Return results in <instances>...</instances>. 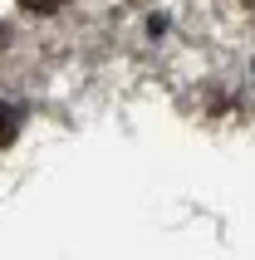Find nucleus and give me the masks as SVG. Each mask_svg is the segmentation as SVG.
Here are the masks:
<instances>
[{
    "label": "nucleus",
    "instance_id": "4",
    "mask_svg": "<svg viewBox=\"0 0 255 260\" xmlns=\"http://www.w3.org/2000/svg\"><path fill=\"white\" fill-rule=\"evenodd\" d=\"M0 44H5V25H0Z\"/></svg>",
    "mask_w": 255,
    "mask_h": 260
},
{
    "label": "nucleus",
    "instance_id": "1",
    "mask_svg": "<svg viewBox=\"0 0 255 260\" xmlns=\"http://www.w3.org/2000/svg\"><path fill=\"white\" fill-rule=\"evenodd\" d=\"M15 138H20V113L10 103H0V147H10Z\"/></svg>",
    "mask_w": 255,
    "mask_h": 260
},
{
    "label": "nucleus",
    "instance_id": "3",
    "mask_svg": "<svg viewBox=\"0 0 255 260\" xmlns=\"http://www.w3.org/2000/svg\"><path fill=\"white\" fill-rule=\"evenodd\" d=\"M241 5H245V10H255V0H241Z\"/></svg>",
    "mask_w": 255,
    "mask_h": 260
},
{
    "label": "nucleus",
    "instance_id": "2",
    "mask_svg": "<svg viewBox=\"0 0 255 260\" xmlns=\"http://www.w3.org/2000/svg\"><path fill=\"white\" fill-rule=\"evenodd\" d=\"M20 5H25V10H35V15H49V10H59L64 0H20Z\"/></svg>",
    "mask_w": 255,
    "mask_h": 260
}]
</instances>
